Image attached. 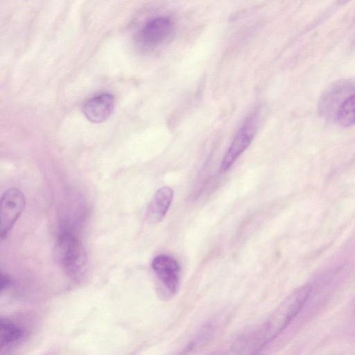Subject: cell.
<instances>
[{"mask_svg": "<svg viewBox=\"0 0 355 355\" xmlns=\"http://www.w3.org/2000/svg\"><path fill=\"white\" fill-rule=\"evenodd\" d=\"M334 119L338 125L343 128L355 125V94L349 96L339 106Z\"/></svg>", "mask_w": 355, "mask_h": 355, "instance_id": "cell-11", "label": "cell"}, {"mask_svg": "<svg viewBox=\"0 0 355 355\" xmlns=\"http://www.w3.org/2000/svg\"><path fill=\"white\" fill-rule=\"evenodd\" d=\"M55 258L68 276L78 279L85 272L87 253L80 241L69 230H62L55 241Z\"/></svg>", "mask_w": 355, "mask_h": 355, "instance_id": "cell-2", "label": "cell"}, {"mask_svg": "<svg viewBox=\"0 0 355 355\" xmlns=\"http://www.w3.org/2000/svg\"><path fill=\"white\" fill-rule=\"evenodd\" d=\"M354 94L355 78H345L334 82L324 91L320 98L319 113L327 118L334 117L339 106Z\"/></svg>", "mask_w": 355, "mask_h": 355, "instance_id": "cell-3", "label": "cell"}, {"mask_svg": "<svg viewBox=\"0 0 355 355\" xmlns=\"http://www.w3.org/2000/svg\"><path fill=\"white\" fill-rule=\"evenodd\" d=\"M354 39H355V38H354ZM352 46H353V47H355V40H354V42H353V43H352Z\"/></svg>", "mask_w": 355, "mask_h": 355, "instance_id": "cell-14", "label": "cell"}, {"mask_svg": "<svg viewBox=\"0 0 355 355\" xmlns=\"http://www.w3.org/2000/svg\"><path fill=\"white\" fill-rule=\"evenodd\" d=\"M26 205L24 193L17 188L6 191L1 198V238L7 237L23 212Z\"/></svg>", "mask_w": 355, "mask_h": 355, "instance_id": "cell-4", "label": "cell"}, {"mask_svg": "<svg viewBox=\"0 0 355 355\" xmlns=\"http://www.w3.org/2000/svg\"><path fill=\"white\" fill-rule=\"evenodd\" d=\"M256 118L252 116L240 128L221 162L220 171H227L248 147L255 132Z\"/></svg>", "mask_w": 355, "mask_h": 355, "instance_id": "cell-6", "label": "cell"}, {"mask_svg": "<svg viewBox=\"0 0 355 355\" xmlns=\"http://www.w3.org/2000/svg\"><path fill=\"white\" fill-rule=\"evenodd\" d=\"M351 0H338V3L340 6H343L349 3Z\"/></svg>", "mask_w": 355, "mask_h": 355, "instance_id": "cell-13", "label": "cell"}, {"mask_svg": "<svg viewBox=\"0 0 355 355\" xmlns=\"http://www.w3.org/2000/svg\"><path fill=\"white\" fill-rule=\"evenodd\" d=\"M13 284L12 279L6 273L1 272L0 276V291L2 293Z\"/></svg>", "mask_w": 355, "mask_h": 355, "instance_id": "cell-12", "label": "cell"}, {"mask_svg": "<svg viewBox=\"0 0 355 355\" xmlns=\"http://www.w3.org/2000/svg\"><path fill=\"white\" fill-rule=\"evenodd\" d=\"M308 286H301L291 293L268 318L260 332L258 349L277 338L300 312L311 295Z\"/></svg>", "mask_w": 355, "mask_h": 355, "instance_id": "cell-1", "label": "cell"}, {"mask_svg": "<svg viewBox=\"0 0 355 355\" xmlns=\"http://www.w3.org/2000/svg\"><path fill=\"white\" fill-rule=\"evenodd\" d=\"M114 109V96L103 93L89 99L83 107V112L89 121L100 123L110 118Z\"/></svg>", "mask_w": 355, "mask_h": 355, "instance_id": "cell-8", "label": "cell"}, {"mask_svg": "<svg viewBox=\"0 0 355 355\" xmlns=\"http://www.w3.org/2000/svg\"><path fill=\"white\" fill-rule=\"evenodd\" d=\"M173 198V191L169 187H162L154 194L146 210V218L150 223L162 220Z\"/></svg>", "mask_w": 355, "mask_h": 355, "instance_id": "cell-9", "label": "cell"}, {"mask_svg": "<svg viewBox=\"0 0 355 355\" xmlns=\"http://www.w3.org/2000/svg\"><path fill=\"white\" fill-rule=\"evenodd\" d=\"M24 330L19 324L7 318L0 320V343L2 350L16 344L24 336Z\"/></svg>", "mask_w": 355, "mask_h": 355, "instance_id": "cell-10", "label": "cell"}, {"mask_svg": "<svg viewBox=\"0 0 355 355\" xmlns=\"http://www.w3.org/2000/svg\"><path fill=\"white\" fill-rule=\"evenodd\" d=\"M151 267L164 287L170 293H175L178 288L180 274L178 261L168 254H158L153 258Z\"/></svg>", "mask_w": 355, "mask_h": 355, "instance_id": "cell-5", "label": "cell"}, {"mask_svg": "<svg viewBox=\"0 0 355 355\" xmlns=\"http://www.w3.org/2000/svg\"><path fill=\"white\" fill-rule=\"evenodd\" d=\"M173 29L172 20L168 17H157L147 21L139 32V40L146 46H155L164 42Z\"/></svg>", "mask_w": 355, "mask_h": 355, "instance_id": "cell-7", "label": "cell"}]
</instances>
